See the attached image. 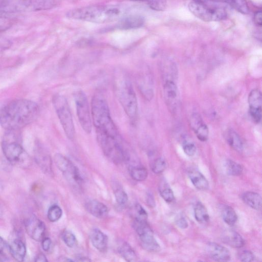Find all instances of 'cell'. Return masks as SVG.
<instances>
[{
	"label": "cell",
	"mask_w": 262,
	"mask_h": 262,
	"mask_svg": "<svg viewBox=\"0 0 262 262\" xmlns=\"http://www.w3.org/2000/svg\"><path fill=\"white\" fill-rule=\"evenodd\" d=\"M38 104L30 100H14L0 109V124L6 130H19L36 120Z\"/></svg>",
	"instance_id": "1"
},
{
	"label": "cell",
	"mask_w": 262,
	"mask_h": 262,
	"mask_svg": "<svg viewBox=\"0 0 262 262\" xmlns=\"http://www.w3.org/2000/svg\"><path fill=\"white\" fill-rule=\"evenodd\" d=\"M124 9L114 5H95L74 9L68 11L67 16L71 19L95 23H105L122 18Z\"/></svg>",
	"instance_id": "2"
},
{
	"label": "cell",
	"mask_w": 262,
	"mask_h": 262,
	"mask_svg": "<svg viewBox=\"0 0 262 262\" xmlns=\"http://www.w3.org/2000/svg\"><path fill=\"white\" fill-rule=\"evenodd\" d=\"M92 120L96 132L119 136V132L111 117L107 101L100 93H96L91 103Z\"/></svg>",
	"instance_id": "3"
},
{
	"label": "cell",
	"mask_w": 262,
	"mask_h": 262,
	"mask_svg": "<svg viewBox=\"0 0 262 262\" xmlns=\"http://www.w3.org/2000/svg\"><path fill=\"white\" fill-rule=\"evenodd\" d=\"M115 77V89L118 100L127 116L135 120L138 114V103L132 83L122 72H117Z\"/></svg>",
	"instance_id": "4"
},
{
	"label": "cell",
	"mask_w": 262,
	"mask_h": 262,
	"mask_svg": "<svg viewBox=\"0 0 262 262\" xmlns=\"http://www.w3.org/2000/svg\"><path fill=\"white\" fill-rule=\"evenodd\" d=\"M96 135L98 144L109 160L116 164L128 160L129 154L120 136H114L100 132H96Z\"/></svg>",
	"instance_id": "5"
},
{
	"label": "cell",
	"mask_w": 262,
	"mask_h": 262,
	"mask_svg": "<svg viewBox=\"0 0 262 262\" xmlns=\"http://www.w3.org/2000/svg\"><path fill=\"white\" fill-rule=\"evenodd\" d=\"M54 0H0V11L14 13L46 10L55 7Z\"/></svg>",
	"instance_id": "6"
},
{
	"label": "cell",
	"mask_w": 262,
	"mask_h": 262,
	"mask_svg": "<svg viewBox=\"0 0 262 262\" xmlns=\"http://www.w3.org/2000/svg\"><path fill=\"white\" fill-rule=\"evenodd\" d=\"M52 102L66 135L70 140L75 136V127L68 102L62 95H55Z\"/></svg>",
	"instance_id": "7"
},
{
	"label": "cell",
	"mask_w": 262,
	"mask_h": 262,
	"mask_svg": "<svg viewBox=\"0 0 262 262\" xmlns=\"http://www.w3.org/2000/svg\"><path fill=\"white\" fill-rule=\"evenodd\" d=\"M190 11L204 21H216L225 19L227 13L224 8L211 6L208 3L191 2L188 5Z\"/></svg>",
	"instance_id": "8"
},
{
	"label": "cell",
	"mask_w": 262,
	"mask_h": 262,
	"mask_svg": "<svg viewBox=\"0 0 262 262\" xmlns=\"http://www.w3.org/2000/svg\"><path fill=\"white\" fill-rule=\"evenodd\" d=\"M18 130H7L2 143V150L6 159L12 163L19 162L24 153Z\"/></svg>",
	"instance_id": "9"
},
{
	"label": "cell",
	"mask_w": 262,
	"mask_h": 262,
	"mask_svg": "<svg viewBox=\"0 0 262 262\" xmlns=\"http://www.w3.org/2000/svg\"><path fill=\"white\" fill-rule=\"evenodd\" d=\"M133 225L139 235L141 245L144 250L150 252H157L160 250V246L147 222L133 221Z\"/></svg>",
	"instance_id": "10"
},
{
	"label": "cell",
	"mask_w": 262,
	"mask_h": 262,
	"mask_svg": "<svg viewBox=\"0 0 262 262\" xmlns=\"http://www.w3.org/2000/svg\"><path fill=\"white\" fill-rule=\"evenodd\" d=\"M74 97L79 123L83 130L90 134L92 130V120L86 96L83 91L79 90L75 93Z\"/></svg>",
	"instance_id": "11"
},
{
	"label": "cell",
	"mask_w": 262,
	"mask_h": 262,
	"mask_svg": "<svg viewBox=\"0 0 262 262\" xmlns=\"http://www.w3.org/2000/svg\"><path fill=\"white\" fill-rule=\"evenodd\" d=\"M54 162L66 179L75 186H80L82 178L78 168L67 158L60 154L54 156Z\"/></svg>",
	"instance_id": "12"
},
{
	"label": "cell",
	"mask_w": 262,
	"mask_h": 262,
	"mask_svg": "<svg viewBox=\"0 0 262 262\" xmlns=\"http://www.w3.org/2000/svg\"><path fill=\"white\" fill-rule=\"evenodd\" d=\"M164 97L169 110L176 113L179 102V91L175 82L171 79L166 80L164 83Z\"/></svg>",
	"instance_id": "13"
},
{
	"label": "cell",
	"mask_w": 262,
	"mask_h": 262,
	"mask_svg": "<svg viewBox=\"0 0 262 262\" xmlns=\"http://www.w3.org/2000/svg\"><path fill=\"white\" fill-rule=\"evenodd\" d=\"M25 227L28 234L34 240L40 242L45 237V225L35 216L32 215L25 220Z\"/></svg>",
	"instance_id": "14"
},
{
	"label": "cell",
	"mask_w": 262,
	"mask_h": 262,
	"mask_svg": "<svg viewBox=\"0 0 262 262\" xmlns=\"http://www.w3.org/2000/svg\"><path fill=\"white\" fill-rule=\"evenodd\" d=\"M249 114L252 120L259 123L261 118L262 95L257 89L252 90L248 96Z\"/></svg>",
	"instance_id": "15"
},
{
	"label": "cell",
	"mask_w": 262,
	"mask_h": 262,
	"mask_svg": "<svg viewBox=\"0 0 262 262\" xmlns=\"http://www.w3.org/2000/svg\"><path fill=\"white\" fill-rule=\"evenodd\" d=\"M190 125L198 139L206 141L208 138L209 129L201 116L196 113L192 114L189 120Z\"/></svg>",
	"instance_id": "16"
},
{
	"label": "cell",
	"mask_w": 262,
	"mask_h": 262,
	"mask_svg": "<svg viewBox=\"0 0 262 262\" xmlns=\"http://www.w3.org/2000/svg\"><path fill=\"white\" fill-rule=\"evenodd\" d=\"M206 250L209 256L215 261H228L230 259L229 250L219 244L208 243L206 246Z\"/></svg>",
	"instance_id": "17"
},
{
	"label": "cell",
	"mask_w": 262,
	"mask_h": 262,
	"mask_svg": "<svg viewBox=\"0 0 262 262\" xmlns=\"http://www.w3.org/2000/svg\"><path fill=\"white\" fill-rule=\"evenodd\" d=\"M143 17L138 15H133L121 18L115 26V28L119 30H130L138 29L144 24Z\"/></svg>",
	"instance_id": "18"
},
{
	"label": "cell",
	"mask_w": 262,
	"mask_h": 262,
	"mask_svg": "<svg viewBox=\"0 0 262 262\" xmlns=\"http://www.w3.org/2000/svg\"><path fill=\"white\" fill-rule=\"evenodd\" d=\"M90 238L92 245L100 251H104L107 247V236L98 228L92 229L90 232Z\"/></svg>",
	"instance_id": "19"
},
{
	"label": "cell",
	"mask_w": 262,
	"mask_h": 262,
	"mask_svg": "<svg viewBox=\"0 0 262 262\" xmlns=\"http://www.w3.org/2000/svg\"><path fill=\"white\" fill-rule=\"evenodd\" d=\"M87 211L97 218H104L108 214L107 207L102 203L97 200H90L85 204Z\"/></svg>",
	"instance_id": "20"
},
{
	"label": "cell",
	"mask_w": 262,
	"mask_h": 262,
	"mask_svg": "<svg viewBox=\"0 0 262 262\" xmlns=\"http://www.w3.org/2000/svg\"><path fill=\"white\" fill-rule=\"evenodd\" d=\"M221 238L224 243L233 248H241L245 245V241L242 236L232 230L224 231L222 234Z\"/></svg>",
	"instance_id": "21"
},
{
	"label": "cell",
	"mask_w": 262,
	"mask_h": 262,
	"mask_svg": "<svg viewBox=\"0 0 262 262\" xmlns=\"http://www.w3.org/2000/svg\"><path fill=\"white\" fill-rule=\"evenodd\" d=\"M9 250L12 256L16 260L23 261L26 255V248L24 242L19 238L13 239L10 243Z\"/></svg>",
	"instance_id": "22"
},
{
	"label": "cell",
	"mask_w": 262,
	"mask_h": 262,
	"mask_svg": "<svg viewBox=\"0 0 262 262\" xmlns=\"http://www.w3.org/2000/svg\"><path fill=\"white\" fill-rule=\"evenodd\" d=\"M36 160L42 170L48 173L52 170V163L50 155L46 150L41 147H38L36 151Z\"/></svg>",
	"instance_id": "23"
},
{
	"label": "cell",
	"mask_w": 262,
	"mask_h": 262,
	"mask_svg": "<svg viewBox=\"0 0 262 262\" xmlns=\"http://www.w3.org/2000/svg\"><path fill=\"white\" fill-rule=\"evenodd\" d=\"M188 174L192 184L196 188L201 190H205L208 188L209 183L207 179L199 171L191 169Z\"/></svg>",
	"instance_id": "24"
},
{
	"label": "cell",
	"mask_w": 262,
	"mask_h": 262,
	"mask_svg": "<svg viewBox=\"0 0 262 262\" xmlns=\"http://www.w3.org/2000/svg\"><path fill=\"white\" fill-rule=\"evenodd\" d=\"M225 138L228 144L235 150L238 152L243 150V141L238 134L234 130H227L225 133Z\"/></svg>",
	"instance_id": "25"
},
{
	"label": "cell",
	"mask_w": 262,
	"mask_h": 262,
	"mask_svg": "<svg viewBox=\"0 0 262 262\" xmlns=\"http://www.w3.org/2000/svg\"><path fill=\"white\" fill-rule=\"evenodd\" d=\"M242 198L244 203L252 208L256 210L260 209L261 198L258 193L253 191L245 192Z\"/></svg>",
	"instance_id": "26"
},
{
	"label": "cell",
	"mask_w": 262,
	"mask_h": 262,
	"mask_svg": "<svg viewBox=\"0 0 262 262\" xmlns=\"http://www.w3.org/2000/svg\"><path fill=\"white\" fill-rule=\"evenodd\" d=\"M139 88L144 97L150 100L153 96L152 83L150 77L147 74H143L138 79Z\"/></svg>",
	"instance_id": "27"
},
{
	"label": "cell",
	"mask_w": 262,
	"mask_h": 262,
	"mask_svg": "<svg viewBox=\"0 0 262 262\" xmlns=\"http://www.w3.org/2000/svg\"><path fill=\"white\" fill-rule=\"evenodd\" d=\"M118 251L121 256L127 261H135L137 255L132 247L126 242H121L118 247Z\"/></svg>",
	"instance_id": "28"
},
{
	"label": "cell",
	"mask_w": 262,
	"mask_h": 262,
	"mask_svg": "<svg viewBox=\"0 0 262 262\" xmlns=\"http://www.w3.org/2000/svg\"><path fill=\"white\" fill-rule=\"evenodd\" d=\"M194 217L200 224H205L209 220V216L205 206L201 202L196 204L194 208Z\"/></svg>",
	"instance_id": "29"
},
{
	"label": "cell",
	"mask_w": 262,
	"mask_h": 262,
	"mask_svg": "<svg viewBox=\"0 0 262 262\" xmlns=\"http://www.w3.org/2000/svg\"><path fill=\"white\" fill-rule=\"evenodd\" d=\"M15 21L12 13L0 11V33L9 29Z\"/></svg>",
	"instance_id": "30"
},
{
	"label": "cell",
	"mask_w": 262,
	"mask_h": 262,
	"mask_svg": "<svg viewBox=\"0 0 262 262\" xmlns=\"http://www.w3.org/2000/svg\"><path fill=\"white\" fill-rule=\"evenodd\" d=\"M224 222L229 226H233L237 220V215L234 210L231 207L225 206L222 211Z\"/></svg>",
	"instance_id": "31"
},
{
	"label": "cell",
	"mask_w": 262,
	"mask_h": 262,
	"mask_svg": "<svg viewBox=\"0 0 262 262\" xmlns=\"http://www.w3.org/2000/svg\"><path fill=\"white\" fill-rule=\"evenodd\" d=\"M130 174L134 180L143 181L147 178L148 172L144 167L135 166L130 168Z\"/></svg>",
	"instance_id": "32"
},
{
	"label": "cell",
	"mask_w": 262,
	"mask_h": 262,
	"mask_svg": "<svg viewBox=\"0 0 262 262\" xmlns=\"http://www.w3.org/2000/svg\"><path fill=\"white\" fill-rule=\"evenodd\" d=\"M114 193L117 203L120 206L125 205L128 201V196L121 186L116 184L113 187Z\"/></svg>",
	"instance_id": "33"
},
{
	"label": "cell",
	"mask_w": 262,
	"mask_h": 262,
	"mask_svg": "<svg viewBox=\"0 0 262 262\" xmlns=\"http://www.w3.org/2000/svg\"><path fill=\"white\" fill-rule=\"evenodd\" d=\"M225 166L226 172L229 175L238 176L242 172L243 168L241 165L231 160H227Z\"/></svg>",
	"instance_id": "34"
},
{
	"label": "cell",
	"mask_w": 262,
	"mask_h": 262,
	"mask_svg": "<svg viewBox=\"0 0 262 262\" xmlns=\"http://www.w3.org/2000/svg\"><path fill=\"white\" fill-rule=\"evenodd\" d=\"M133 221L147 222V213L146 210L139 204L134 205L132 209Z\"/></svg>",
	"instance_id": "35"
},
{
	"label": "cell",
	"mask_w": 262,
	"mask_h": 262,
	"mask_svg": "<svg viewBox=\"0 0 262 262\" xmlns=\"http://www.w3.org/2000/svg\"><path fill=\"white\" fill-rule=\"evenodd\" d=\"M62 215L61 208L57 205L51 206L48 209L47 217L51 222H55L58 221Z\"/></svg>",
	"instance_id": "36"
},
{
	"label": "cell",
	"mask_w": 262,
	"mask_h": 262,
	"mask_svg": "<svg viewBox=\"0 0 262 262\" xmlns=\"http://www.w3.org/2000/svg\"><path fill=\"white\" fill-rule=\"evenodd\" d=\"M62 238L65 244L70 248H74L77 245L76 236L69 230H65L63 232Z\"/></svg>",
	"instance_id": "37"
},
{
	"label": "cell",
	"mask_w": 262,
	"mask_h": 262,
	"mask_svg": "<svg viewBox=\"0 0 262 262\" xmlns=\"http://www.w3.org/2000/svg\"><path fill=\"white\" fill-rule=\"evenodd\" d=\"M166 166V164L164 160L159 158L152 162L151 169L154 173L159 174L165 170Z\"/></svg>",
	"instance_id": "38"
},
{
	"label": "cell",
	"mask_w": 262,
	"mask_h": 262,
	"mask_svg": "<svg viewBox=\"0 0 262 262\" xmlns=\"http://www.w3.org/2000/svg\"><path fill=\"white\" fill-rule=\"evenodd\" d=\"M160 193L162 198L168 203L171 202L174 200L173 191L169 187L161 188Z\"/></svg>",
	"instance_id": "39"
},
{
	"label": "cell",
	"mask_w": 262,
	"mask_h": 262,
	"mask_svg": "<svg viewBox=\"0 0 262 262\" xmlns=\"http://www.w3.org/2000/svg\"><path fill=\"white\" fill-rule=\"evenodd\" d=\"M184 152L188 156H193L196 151V147L194 143L190 141H185L183 144Z\"/></svg>",
	"instance_id": "40"
},
{
	"label": "cell",
	"mask_w": 262,
	"mask_h": 262,
	"mask_svg": "<svg viewBox=\"0 0 262 262\" xmlns=\"http://www.w3.org/2000/svg\"><path fill=\"white\" fill-rule=\"evenodd\" d=\"M238 259L242 261L250 262L254 260V256L251 251L245 250L239 253Z\"/></svg>",
	"instance_id": "41"
},
{
	"label": "cell",
	"mask_w": 262,
	"mask_h": 262,
	"mask_svg": "<svg viewBox=\"0 0 262 262\" xmlns=\"http://www.w3.org/2000/svg\"><path fill=\"white\" fill-rule=\"evenodd\" d=\"M52 241L49 237H44L41 240V246L43 250L48 251L51 246Z\"/></svg>",
	"instance_id": "42"
},
{
	"label": "cell",
	"mask_w": 262,
	"mask_h": 262,
	"mask_svg": "<svg viewBox=\"0 0 262 262\" xmlns=\"http://www.w3.org/2000/svg\"><path fill=\"white\" fill-rule=\"evenodd\" d=\"M176 225L183 229H186L188 226L187 220L183 217L178 218L176 221Z\"/></svg>",
	"instance_id": "43"
},
{
	"label": "cell",
	"mask_w": 262,
	"mask_h": 262,
	"mask_svg": "<svg viewBox=\"0 0 262 262\" xmlns=\"http://www.w3.org/2000/svg\"><path fill=\"white\" fill-rule=\"evenodd\" d=\"M262 14L261 11H258L256 12L254 15L253 20L254 23L258 26H261L262 25Z\"/></svg>",
	"instance_id": "44"
},
{
	"label": "cell",
	"mask_w": 262,
	"mask_h": 262,
	"mask_svg": "<svg viewBox=\"0 0 262 262\" xmlns=\"http://www.w3.org/2000/svg\"><path fill=\"white\" fill-rule=\"evenodd\" d=\"M146 202L148 205L153 208L155 206L156 203L154 197L151 193H148L146 196Z\"/></svg>",
	"instance_id": "45"
},
{
	"label": "cell",
	"mask_w": 262,
	"mask_h": 262,
	"mask_svg": "<svg viewBox=\"0 0 262 262\" xmlns=\"http://www.w3.org/2000/svg\"><path fill=\"white\" fill-rule=\"evenodd\" d=\"M35 261L45 262L48 261L46 256L42 253L38 254L35 257Z\"/></svg>",
	"instance_id": "46"
},
{
	"label": "cell",
	"mask_w": 262,
	"mask_h": 262,
	"mask_svg": "<svg viewBox=\"0 0 262 262\" xmlns=\"http://www.w3.org/2000/svg\"><path fill=\"white\" fill-rule=\"evenodd\" d=\"M210 2H212L214 3H224L227 4L231 6L233 0H208Z\"/></svg>",
	"instance_id": "47"
},
{
	"label": "cell",
	"mask_w": 262,
	"mask_h": 262,
	"mask_svg": "<svg viewBox=\"0 0 262 262\" xmlns=\"http://www.w3.org/2000/svg\"><path fill=\"white\" fill-rule=\"evenodd\" d=\"M5 246L4 239L0 236V253H3Z\"/></svg>",
	"instance_id": "48"
},
{
	"label": "cell",
	"mask_w": 262,
	"mask_h": 262,
	"mask_svg": "<svg viewBox=\"0 0 262 262\" xmlns=\"http://www.w3.org/2000/svg\"><path fill=\"white\" fill-rule=\"evenodd\" d=\"M78 259L77 260H76L77 261H90L91 260L88 259L87 258H85V257H78L77 258Z\"/></svg>",
	"instance_id": "49"
},
{
	"label": "cell",
	"mask_w": 262,
	"mask_h": 262,
	"mask_svg": "<svg viewBox=\"0 0 262 262\" xmlns=\"http://www.w3.org/2000/svg\"><path fill=\"white\" fill-rule=\"evenodd\" d=\"M192 2H196L199 3H208V0H191Z\"/></svg>",
	"instance_id": "50"
},
{
	"label": "cell",
	"mask_w": 262,
	"mask_h": 262,
	"mask_svg": "<svg viewBox=\"0 0 262 262\" xmlns=\"http://www.w3.org/2000/svg\"><path fill=\"white\" fill-rule=\"evenodd\" d=\"M130 1H141V2H145L146 3H147V2L148 1V0H130Z\"/></svg>",
	"instance_id": "51"
}]
</instances>
